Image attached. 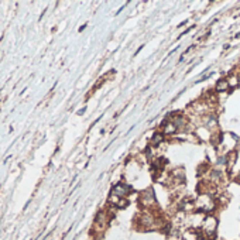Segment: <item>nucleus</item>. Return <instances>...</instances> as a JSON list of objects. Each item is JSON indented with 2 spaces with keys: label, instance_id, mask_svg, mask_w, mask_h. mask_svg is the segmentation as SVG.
Listing matches in <instances>:
<instances>
[{
  "label": "nucleus",
  "instance_id": "0eeeda50",
  "mask_svg": "<svg viewBox=\"0 0 240 240\" xmlns=\"http://www.w3.org/2000/svg\"><path fill=\"white\" fill-rule=\"evenodd\" d=\"M162 140H164L162 134H160V133H155L154 137H153V140H151V143H153L154 146H158L160 143H162Z\"/></svg>",
  "mask_w": 240,
  "mask_h": 240
},
{
  "label": "nucleus",
  "instance_id": "f257e3e1",
  "mask_svg": "<svg viewBox=\"0 0 240 240\" xmlns=\"http://www.w3.org/2000/svg\"><path fill=\"white\" fill-rule=\"evenodd\" d=\"M216 226H218L216 218H213V216H206V218H204L202 229H204V232H205L206 236L212 237V236L215 235V232H216Z\"/></svg>",
  "mask_w": 240,
  "mask_h": 240
},
{
  "label": "nucleus",
  "instance_id": "20e7f679",
  "mask_svg": "<svg viewBox=\"0 0 240 240\" xmlns=\"http://www.w3.org/2000/svg\"><path fill=\"white\" fill-rule=\"evenodd\" d=\"M140 222L143 223L146 227H151V226L154 224V218H153V215H150V213H144V215L140 218Z\"/></svg>",
  "mask_w": 240,
  "mask_h": 240
},
{
  "label": "nucleus",
  "instance_id": "7ed1b4c3",
  "mask_svg": "<svg viewBox=\"0 0 240 240\" xmlns=\"http://www.w3.org/2000/svg\"><path fill=\"white\" fill-rule=\"evenodd\" d=\"M129 192H130V188H129L126 184H117V185L115 187V189H113V193L117 195V196H120V198L126 196Z\"/></svg>",
  "mask_w": 240,
  "mask_h": 240
},
{
  "label": "nucleus",
  "instance_id": "423d86ee",
  "mask_svg": "<svg viewBox=\"0 0 240 240\" xmlns=\"http://www.w3.org/2000/svg\"><path fill=\"white\" fill-rule=\"evenodd\" d=\"M227 86H229L227 81L222 79V81H219V82H218V86H216V89H218L219 92H222V90H226V89H227Z\"/></svg>",
  "mask_w": 240,
  "mask_h": 240
},
{
  "label": "nucleus",
  "instance_id": "f03ea898",
  "mask_svg": "<svg viewBox=\"0 0 240 240\" xmlns=\"http://www.w3.org/2000/svg\"><path fill=\"white\" fill-rule=\"evenodd\" d=\"M141 204L144 206H151L155 204V198H154V192L153 189H146L141 193Z\"/></svg>",
  "mask_w": 240,
  "mask_h": 240
},
{
  "label": "nucleus",
  "instance_id": "6e6552de",
  "mask_svg": "<svg viewBox=\"0 0 240 240\" xmlns=\"http://www.w3.org/2000/svg\"><path fill=\"white\" fill-rule=\"evenodd\" d=\"M175 130H177V127H175L172 123H170V124L165 127V130H164V131H165L167 134H172V133H175Z\"/></svg>",
  "mask_w": 240,
  "mask_h": 240
},
{
  "label": "nucleus",
  "instance_id": "39448f33",
  "mask_svg": "<svg viewBox=\"0 0 240 240\" xmlns=\"http://www.w3.org/2000/svg\"><path fill=\"white\" fill-rule=\"evenodd\" d=\"M199 239V235H198V232L196 230H187L185 233H184V236H182V240H198Z\"/></svg>",
  "mask_w": 240,
  "mask_h": 240
}]
</instances>
